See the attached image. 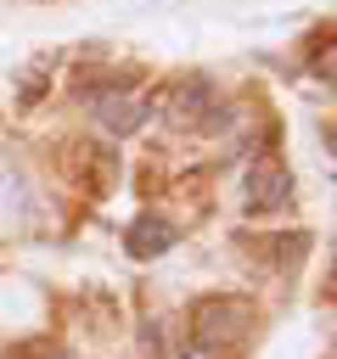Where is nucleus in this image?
<instances>
[{
    "mask_svg": "<svg viewBox=\"0 0 337 359\" xmlns=\"http://www.w3.org/2000/svg\"><path fill=\"white\" fill-rule=\"evenodd\" d=\"M326 146H331V157H337V129H331V140H326Z\"/></svg>",
    "mask_w": 337,
    "mask_h": 359,
    "instance_id": "obj_7",
    "label": "nucleus"
},
{
    "mask_svg": "<svg viewBox=\"0 0 337 359\" xmlns=\"http://www.w3.org/2000/svg\"><path fill=\"white\" fill-rule=\"evenodd\" d=\"M286 196H292V174H286L275 157L247 163V180H242V208H247V213H275Z\"/></svg>",
    "mask_w": 337,
    "mask_h": 359,
    "instance_id": "obj_2",
    "label": "nucleus"
},
{
    "mask_svg": "<svg viewBox=\"0 0 337 359\" xmlns=\"http://www.w3.org/2000/svg\"><path fill=\"white\" fill-rule=\"evenodd\" d=\"M124 247H129L135 258H157V252H168V247H174V224H168V219H157V213H140V219L129 224Z\"/></svg>",
    "mask_w": 337,
    "mask_h": 359,
    "instance_id": "obj_4",
    "label": "nucleus"
},
{
    "mask_svg": "<svg viewBox=\"0 0 337 359\" xmlns=\"http://www.w3.org/2000/svg\"><path fill=\"white\" fill-rule=\"evenodd\" d=\"M315 73H320L326 84H337V39H331V45H326V50L315 56Z\"/></svg>",
    "mask_w": 337,
    "mask_h": 359,
    "instance_id": "obj_6",
    "label": "nucleus"
},
{
    "mask_svg": "<svg viewBox=\"0 0 337 359\" xmlns=\"http://www.w3.org/2000/svg\"><path fill=\"white\" fill-rule=\"evenodd\" d=\"M95 123L112 129V135H135V129L146 123V101H140V95H124V90H118V95L107 90V95L95 101Z\"/></svg>",
    "mask_w": 337,
    "mask_h": 359,
    "instance_id": "obj_3",
    "label": "nucleus"
},
{
    "mask_svg": "<svg viewBox=\"0 0 337 359\" xmlns=\"http://www.w3.org/2000/svg\"><path fill=\"white\" fill-rule=\"evenodd\" d=\"M45 359H67V353H45Z\"/></svg>",
    "mask_w": 337,
    "mask_h": 359,
    "instance_id": "obj_8",
    "label": "nucleus"
},
{
    "mask_svg": "<svg viewBox=\"0 0 337 359\" xmlns=\"http://www.w3.org/2000/svg\"><path fill=\"white\" fill-rule=\"evenodd\" d=\"M208 101H213V90H208L202 79H185L180 95L168 101V123H174V129H197V123L208 118Z\"/></svg>",
    "mask_w": 337,
    "mask_h": 359,
    "instance_id": "obj_5",
    "label": "nucleus"
},
{
    "mask_svg": "<svg viewBox=\"0 0 337 359\" xmlns=\"http://www.w3.org/2000/svg\"><path fill=\"white\" fill-rule=\"evenodd\" d=\"M191 337L202 353H236L247 337H253V303L247 297H230V292H213L191 309Z\"/></svg>",
    "mask_w": 337,
    "mask_h": 359,
    "instance_id": "obj_1",
    "label": "nucleus"
}]
</instances>
